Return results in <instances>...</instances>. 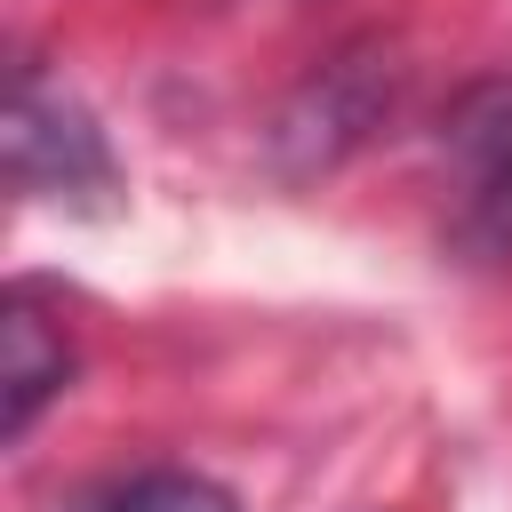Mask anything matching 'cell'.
<instances>
[{"instance_id":"4","label":"cell","mask_w":512,"mask_h":512,"mask_svg":"<svg viewBox=\"0 0 512 512\" xmlns=\"http://www.w3.org/2000/svg\"><path fill=\"white\" fill-rule=\"evenodd\" d=\"M0 344H8V440H24L32 416H40V408L64 392V376H72V336H64V320L40 312V288H8Z\"/></svg>"},{"instance_id":"1","label":"cell","mask_w":512,"mask_h":512,"mask_svg":"<svg viewBox=\"0 0 512 512\" xmlns=\"http://www.w3.org/2000/svg\"><path fill=\"white\" fill-rule=\"evenodd\" d=\"M8 168H16V192L56 208H104L120 192L112 144L88 120V104L32 64H16V88H8Z\"/></svg>"},{"instance_id":"5","label":"cell","mask_w":512,"mask_h":512,"mask_svg":"<svg viewBox=\"0 0 512 512\" xmlns=\"http://www.w3.org/2000/svg\"><path fill=\"white\" fill-rule=\"evenodd\" d=\"M72 512H240V504H232V488H216L208 472L160 464V472H128V480L80 496Z\"/></svg>"},{"instance_id":"2","label":"cell","mask_w":512,"mask_h":512,"mask_svg":"<svg viewBox=\"0 0 512 512\" xmlns=\"http://www.w3.org/2000/svg\"><path fill=\"white\" fill-rule=\"evenodd\" d=\"M392 88H400V64H392L384 48H344V56H328V64L304 80V96L280 112V152H288V168L312 176V168L344 160V152L392 112Z\"/></svg>"},{"instance_id":"3","label":"cell","mask_w":512,"mask_h":512,"mask_svg":"<svg viewBox=\"0 0 512 512\" xmlns=\"http://www.w3.org/2000/svg\"><path fill=\"white\" fill-rule=\"evenodd\" d=\"M440 152L456 176L464 232L512 240V80H472L440 120Z\"/></svg>"}]
</instances>
